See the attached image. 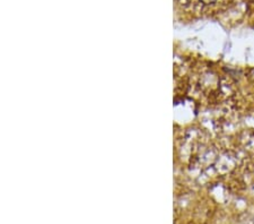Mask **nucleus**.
<instances>
[{
    "mask_svg": "<svg viewBox=\"0 0 254 224\" xmlns=\"http://www.w3.org/2000/svg\"><path fill=\"white\" fill-rule=\"evenodd\" d=\"M198 1L203 3V5H212V3H215L217 0H198Z\"/></svg>",
    "mask_w": 254,
    "mask_h": 224,
    "instance_id": "nucleus-1",
    "label": "nucleus"
}]
</instances>
